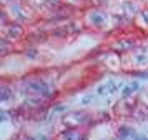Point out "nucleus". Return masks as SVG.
Wrapping results in <instances>:
<instances>
[{
  "label": "nucleus",
  "mask_w": 148,
  "mask_h": 140,
  "mask_svg": "<svg viewBox=\"0 0 148 140\" xmlns=\"http://www.w3.org/2000/svg\"><path fill=\"white\" fill-rule=\"evenodd\" d=\"M90 20H92V23L97 27H100L105 23V20H107V17H105V13L101 12H93L92 15H90Z\"/></svg>",
  "instance_id": "nucleus-1"
}]
</instances>
